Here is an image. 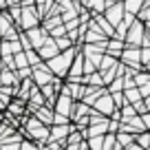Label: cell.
Here are the masks:
<instances>
[{
  "label": "cell",
  "mask_w": 150,
  "mask_h": 150,
  "mask_svg": "<svg viewBox=\"0 0 150 150\" xmlns=\"http://www.w3.org/2000/svg\"><path fill=\"white\" fill-rule=\"evenodd\" d=\"M80 51V47H71L66 49V51H60L55 57H51V60H47L44 64H47V69L53 73V77H60V80H64L66 73H69L71 69V62H73L75 53Z\"/></svg>",
  "instance_id": "obj_1"
},
{
  "label": "cell",
  "mask_w": 150,
  "mask_h": 150,
  "mask_svg": "<svg viewBox=\"0 0 150 150\" xmlns=\"http://www.w3.org/2000/svg\"><path fill=\"white\" fill-rule=\"evenodd\" d=\"M20 7H22V13H20V20H18L20 31H29V29H33V27H40L42 18L38 16L35 5H20Z\"/></svg>",
  "instance_id": "obj_2"
},
{
  "label": "cell",
  "mask_w": 150,
  "mask_h": 150,
  "mask_svg": "<svg viewBox=\"0 0 150 150\" xmlns=\"http://www.w3.org/2000/svg\"><path fill=\"white\" fill-rule=\"evenodd\" d=\"M144 33H146L144 22L135 18V20L130 22V27H128L126 35H124V42H126V47H139V44H141V38H144Z\"/></svg>",
  "instance_id": "obj_3"
},
{
  "label": "cell",
  "mask_w": 150,
  "mask_h": 150,
  "mask_svg": "<svg viewBox=\"0 0 150 150\" xmlns=\"http://www.w3.org/2000/svg\"><path fill=\"white\" fill-rule=\"evenodd\" d=\"M119 62H122L126 69L132 71H141V60H139V47H124L122 55H119Z\"/></svg>",
  "instance_id": "obj_4"
},
{
  "label": "cell",
  "mask_w": 150,
  "mask_h": 150,
  "mask_svg": "<svg viewBox=\"0 0 150 150\" xmlns=\"http://www.w3.org/2000/svg\"><path fill=\"white\" fill-rule=\"evenodd\" d=\"M31 80H33V84L40 88V86H44V84H51L55 77H53V73L47 69V64H38V66H33L31 69Z\"/></svg>",
  "instance_id": "obj_5"
},
{
  "label": "cell",
  "mask_w": 150,
  "mask_h": 150,
  "mask_svg": "<svg viewBox=\"0 0 150 150\" xmlns=\"http://www.w3.org/2000/svg\"><path fill=\"white\" fill-rule=\"evenodd\" d=\"M91 108H93L95 112H99V115H104V117H110V115H112V110H115V104H112L110 93L106 91L104 95H99V97L95 99V104H93Z\"/></svg>",
  "instance_id": "obj_6"
},
{
  "label": "cell",
  "mask_w": 150,
  "mask_h": 150,
  "mask_svg": "<svg viewBox=\"0 0 150 150\" xmlns=\"http://www.w3.org/2000/svg\"><path fill=\"white\" fill-rule=\"evenodd\" d=\"M73 99L69 97V95H64V93H57V97H55V102H53V112H57V115H64V117H69L71 119V112H73Z\"/></svg>",
  "instance_id": "obj_7"
},
{
  "label": "cell",
  "mask_w": 150,
  "mask_h": 150,
  "mask_svg": "<svg viewBox=\"0 0 150 150\" xmlns=\"http://www.w3.org/2000/svg\"><path fill=\"white\" fill-rule=\"evenodd\" d=\"M22 33L27 35V40H29V44H31V49H35V51L49 40V31H44L42 27H33V29H29V31H22Z\"/></svg>",
  "instance_id": "obj_8"
},
{
  "label": "cell",
  "mask_w": 150,
  "mask_h": 150,
  "mask_svg": "<svg viewBox=\"0 0 150 150\" xmlns=\"http://www.w3.org/2000/svg\"><path fill=\"white\" fill-rule=\"evenodd\" d=\"M124 13H126V11H124V5H122V2H110L102 16L112 24V29H115V27H117V24L124 20Z\"/></svg>",
  "instance_id": "obj_9"
},
{
  "label": "cell",
  "mask_w": 150,
  "mask_h": 150,
  "mask_svg": "<svg viewBox=\"0 0 150 150\" xmlns=\"http://www.w3.org/2000/svg\"><path fill=\"white\" fill-rule=\"evenodd\" d=\"M73 128H75L73 124H64V126H55V124H53V126H49V141H64Z\"/></svg>",
  "instance_id": "obj_10"
},
{
  "label": "cell",
  "mask_w": 150,
  "mask_h": 150,
  "mask_svg": "<svg viewBox=\"0 0 150 150\" xmlns=\"http://www.w3.org/2000/svg\"><path fill=\"white\" fill-rule=\"evenodd\" d=\"M124 47H126V42L119 40V38H108V40H106V53H108V55H112L115 60H119Z\"/></svg>",
  "instance_id": "obj_11"
},
{
  "label": "cell",
  "mask_w": 150,
  "mask_h": 150,
  "mask_svg": "<svg viewBox=\"0 0 150 150\" xmlns=\"http://www.w3.org/2000/svg\"><path fill=\"white\" fill-rule=\"evenodd\" d=\"M91 18H93L95 27L99 29V33H102V35H106V38H112V35H115V29H112V24L108 22V20L104 18L102 13H97V16H91Z\"/></svg>",
  "instance_id": "obj_12"
},
{
  "label": "cell",
  "mask_w": 150,
  "mask_h": 150,
  "mask_svg": "<svg viewBox=\"0 0 150 150\" xmlns=\"http://www.w3.org/2000/svg\"><path fill=\"white\" fill-rule=\"evenodd\" d=\"M57 53H60V51H57V47H55V42H53L51 38H49L47 42H44V44H42V47L38 49V55H40V60H42V62H47V60H51V57H55V55H57Z\"/></svg>",
  "instance_id": "obj_13"
},
{
  "label": "cell",
  "mask_w": 150,
  "mask_h": 150,
  "mask_svg": "<svg viewBox=\"0 0 150 150\" xmlns=\"http://www.w3.org/2000/svg\"><path fill=\"white\" fill-rule=\"evenodd\" d=\"M91 110H93V108L86 106L84 102H75V104H73V112H71V124H75L77 119H82V117H86V115H91Z\"/></svg>",
  "instance_id": "obj_14"
},
{
  "label": "cell",
  "mask_w": 150,
  "mask_h": 150,
  "mask_svg": "<svg viewBox=\"0 0 150 150\" xmlns=\"http://www.w3.org/2000/svg\"><path fill=\"white\" fill-rule=\"evenodd\" d=\"M35 119L40 124H44V126H51L53 124V108H49V106H40V108H35Z\"/></svg>",
  "instance_id": "obj_15"
},
{
  "label": "cell",
  "mask_w": 150,
  "mask_h": 150,
  "mask_svg": "<svg viewBox=\"0 0 150 150\" xmlns=\"http://www.w3.org/2000/svg\"><path fill=\"white\" fill-rule=\"evenodd\" d=\"M18 84H20V80L16 75V71L2 69V73H0V86H13V88H18Z\"/></svg>",
  "instance_id": "obj_16"
},
{
  "label": "cell",
  "mask_w": 150,
  "mask_h": 150,
  "mask_svg": "<svg viewBox=\"0 0 150 150\" xmlns=\"http://www.w3.org/2000/svg\"><path fill=\"white\" fill-rule=\"evenodd\" d=\"M122 5H124V11H126V13H130V16L137 18V13L141 11V7L146 5V0H122Z\"/></svg>",
  "instance_id": "obj_17"
},
{
  "label": "cell",
  "mask_w": 150,
  "mask_h": 150,
  "mask_svg": "<svg viewBox=\"0 0 150 150\" xmlns=\"http://www.w3.org/2000/svg\"><path fill=\"white\" fill-rule=\"evenodd\" d=\"M82 84H84V86H95V88H102V86H104L102 73H99V71H95V73H91V75H84V77H82Z\"/></svg>",
  "instance_id": "obj_18"
},
{
  "label": "cell",
  "mask_w": 150,
  "mask_h": 150,
  "mask_svg": "<svg viewBox=\"0 0 150 150\" xmlns=\"http://www.w3.org/2000/svg\"><path fill=\"white\" fill-rule=\"evenodd\" d=\"M60 24H62V16H47V18L40 22V27H42L44 31H51V29L60 27Z\"/></svg>",
  "instance_id": "obj_19"
},
{
  "label": "cell",
  "mask_w": 150,
  "mask_h": 150,
  "mask_svg": "<svg viewBox=\"0 0 150 150\" xmlns=\"http://www.w3.org/2000/svg\"><path fill=\"white\" fill-rule=\"evenodd\" d=\"M132 141H135V135H128V132H115V144L119 146V148H126V146H130Z\"/></svg>",
  "instance_id": "obj_20"
},
{
  "label": "cell",
  "mask_w": 150,
  "mask_h": 150,
  "mask_svg": "<svg viewBox=\"0 0 150 150\" xmlns=\"http://www.w3.org/2000/svg\"><path fill=\"white\" fill-rule=\"evenodd\" d=\"M122 93H124V97H126V102L130 104V106H135L137 102H141V95H139V91H137V86H132V88H124Z\"/></svg>",
  "instance_id": "obj_21"
},
{
  "label": "cell",
  "mask_w": 150,
  "mask_h": 150,
  "mask_svg": "<svg viewBox=\"0 0 150 150\" xmlns=\"http://www.w3.org/2000/svg\"><path fill=\"white\" fill-rule=\"evenodd\" d=\"M119 60H115L112 55H108V53H104L102 55V62H99V66H97V71L99 73H104V71H108V69H112V66L117 64Z\"/></svg>",
  "instance_id": "obj_22"
},
{
  "label": "cell",
  "mask_w": 150,
  "mask_h": 150,
  "mask_svg": "<svg viewBox=\"0 0 150 150\" xmlns=\"http://www.w3.org/2000/svg\"><path fill=\"white\" fill-rule=\"evenodd\" d=\"M24 99H13V102H9V106H7V110H9V115H22L24 112Z\"/></svg>",
  "instance_id": "obj_23"
},
{
  "label": "cell",
  "mask_w": 150,
  "mask_h": 150,
  "mask_svg": "<svg viewBox=\"0 0 150 150\" xmlns=\"http://www.w3.org/2000/svg\"><path fill=\"white\" fill-rule=\"evenodd\" d=\"M132 82H135V86L139 88V86H144V84H148L150 82V75H148V71H137V73H132Z\"/></svg>",
  "instance_id": "obj_24"
},
{
  "label": "cell",
  "mask_w": 150,
  "mask_h": 150,
  "mask_svg": "<svg viewBox=\"0 0 150 150\" xmlns=\"http://www.w3.org/2000/svg\"><path fill=\"white\" fill-rule=\"evenodd\" d=\"M135 144L141 146L144 150H148L150 148V132L144 130V132H139V135H135Z\"/></svg>",
  "instance_id": "obj_25"
},
{
  "label": "cell",
  "mask_w": 150,
  "mask_h": 150,
  "mask_svg": "<svg viewBox=\"0 0 150 150\" xmlns=\"http://www.w3.org/2000/svg\"><path fill=\"white\" fill-rule=\"evenodd\" d=\"M53 42H55V47H57V51H66V49H71V47H75L73 42H71L66 35H62V38H51Z\"/></svg>",
  "instance_id": "obj_26"
},
{
  "label": "cell",
  "mask_w": 150,
  "mask_h": 150,
  "mask_svg": "<svg viewBox=\"0 0 150 150\" xmlns=\"http://www.w3.org/2000/svg\"><path fill=\"white\" fill-rule=\"evenodd\" d=\"M24 55H27V62H29V66H38V64H42V60H40V55H38V51L35 49H29V51H24Z\"/></svg>",
  "instance_id": "obj_27"
},
{
  "label": "cell",
  "mask_w": 150,
  "mask_h": 150,
  "mask_svg": "<svg viewBox=\"0 0 150 150\" xmlns=\"http://www.w3.org/2000/svg\"><path fill=\"white\" fill-rule=\"evenodd\" d=\"M13 66H16V71H18V69H27V66H29V62H27V55H24V51H20V53H13Z\"/></svg>",
  "instance_id": "obj_28"
},
{
  "label": "cell",
  "mask_w": 150,
  "mask_h": 150,
  "mask_svg": "<svg viewBox=\"0 0 150 150\" xmlns=\"http://www.w3.org/2000/svg\"><path fill=\"white\" fill-rule=\"evenodd\" d=\"M106 91L108 93H122L124 91V77H115V80L106 86Z\"/></svg>",
  "instance_id": "obj_29"
},
{
  "label": "cell",
  "mask_w": 150,
  "mask_h": 150,
  "mask_svg": "<svg viewBox=\"0 0 150 150\" xmlns=\"http://www.w3.org/2000/svg\"><path fill=\"white\" fill-rule=\"evenodd\" d=\"M86 144H88V150H102L104 135H99V137H88V139H86Z\"/></svg>",
  "instance_id": "obj_30"
},
{
  "label": "cell",
  "mask_w": 150,
  "mask_h": 150,
  "mask_svg": "<svg viewBox=\"0 0 150 150\" xmlns=\"http://www.w3.org/2000/svg\"><path fill=\"white\" fill-rule=\"evenodd\" d=\"M137 20H141V22H150V0H146V5L141 7V11L137 13Z\"/></svg>",
  "instance_id": "obj_31"
},
{
  "label": "cell",
  "mask_w": 150,
  "mask_h": 150,
  "mask_svg": "<svg viewBox=\"0 0 150 150\" xmlns=\"http://www.w3.org/2000/svg\"><path fill=\"white\" fill-rule=\"evenodd\" d=\"M20 150H40V146L31 139H22L20 141Z\"/></svg>",
  "instance_id": "obj_32"
},
{
  "label": "cell",
  "mask_w": 150,
  "mask_h": 150,
  "mask_svg": "<svg viewBox=\"0 0 150 150\" xmlns=\"http://www.w3.org/2000/svg\"><path fill=\"white\" fill-rule=\"evenodd\" d=\"M62 35H66L64 24H60V27H55V29H51V31H49V38H62Z\"/></svg>",
  "instance_id": "obj_33"
},
{
  "label": "cell",
  "mask_w": 150,
  "mask_h": 150,
  "mask_svg": "<svg viewBox=\"0 0 150 150\" xmlns=\"http://www.w3.org/2000/svg\"><path fill=\"white\" fill-rule=\"evenodd\" d=\"M95 71H97V66L93 64V62H88L84 57V75H91V73H95Z\"/></svg>",
  "instance_id": "obj_34"
},
{
  "label": "cell",
  "mask_w": 150,
  "mask_h": 150,
  "mask_svg": "<svg viewBox=\"0 0 150 150\" xmlns=\"http://www.w3.org/2000/svg\"><path fill=\"white\" fill-rule=\"evenodd\" d=\"M139 95H141V99H146V97H150V82L148 84H144V86H139Z\"/></svg>",
  "instance_id": "obj_35"
},
{
  "label": "cell",
  "mask_w": 150,
  "mask_h": 150,
  "mask_svg": "<svg viewBox=\"0 0 150 150\" xmlns=\"http://www.w3.org/2000/svg\"><path fill=\"white\" fill-rule=\"evenodd\" d=\"M124 150H144V148H141V146H137L135 141H132V144H130V146H126Z\"/></svg>",
  "instance_id": "obj_36"
},
{
  "label": "cell",
  "mask_w": 150,
  "mask_h": 150,
  "mask_svg": "<svg viewBox=\"0 0 150 150\" xmlns=\"http://www.w3.org/2000/svg\"><path fill=\"white\" fill-rule=\"evenodd\" d=\"M7 9V2H5V0H0V11H5Z\"/></svg>",
  "instance_id": "obj_37"
},
{
  "label": "cell",
  "mask_w": 150,
  "mask_h": 150,
  "mask_svg": "<svg viewBox=\"0 0 150 150\" xmlns=\"http://www.w3.org/2000/svg\"><path fill=\"white\" fill-rule=\"evenodd\" d=\"M20 5H33V0H20Z\"/></svg>",
  "instance_id": "obj_38"
},
{
  "label": "cell",
  "mask_w": 150,
  "mask_h": 150,
  "mask_svg": "<svg viewBox=\"0 0 150 150\" xmlns=\"http://www.w3.org/2000/svg\"><path fill=\"white\" fill-rule=\"evenodd\" d=\"M40 150H53V148H51V146H47V144H44V146H40Z\"/></svg>",
  "instance_id": "obj_39"
},
{
  "label": "cell",
  "mask_w": 150,
  "mask_h": 150,
  "mask_svg": "<svg viewBox=\"0 0 150 150\" xmlns=\"http://www.w3.org/2000/svg\"><path fill=\"white\" fill-rule=\"evenodd\" d=\"M2 69H5V64H2V60H0V73H2Z\"/></svg>",
  "instance_id": "obj_40"
},
{
  "label": "cell",
  "mask_w": 150,
  "mask_h": 150,
  "mask_svg": "<svg viewBox=\"0 0 150 150\" xmlns=\"http://www.w3.org/2000/svg\"><path fill=\"white\" fill-rule=\"evenodd\" d=\"M148 75H150V69H148Z\"/></svg>",
  "instance_id": "obj_41"
},
{
  "label": "cell",
  "mask_w": 150,
  "mask_h": 150,
  "mask_svg": "<svg viewBox=\"0 0 150 150\" xmlns=\"http://www.w3.org/2000/svg\"><path fill=\"white\" fill-rule=\"evenodd\" d=\"M148 150H150V148H148Z\"/></svg>",
  "instance_id": "obj_42"
}]
</instances>
